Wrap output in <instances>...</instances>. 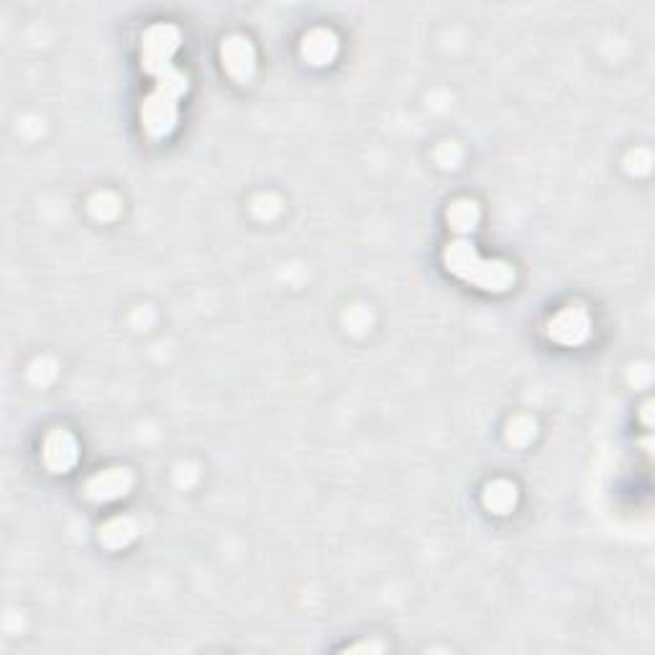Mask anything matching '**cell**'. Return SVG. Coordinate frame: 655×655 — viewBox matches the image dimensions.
Listing matches in <instances>:
<instances>
[{
  "label": "cell",
  "mask_w": 655,
  "mask_h": 655,
  "mask_svg": "<svg viewBox=\"0 0 655 655\" xmlns=\"http://www.w3.org/2000/svg\"><path fill=\"white\" fill-rule=\"evenodd\" d=\"M336 54H338V41L331 31L325 29L310 31V34L305 36V41H302V57L308 59L310 64H315V67L331 64L333 59H336Z\"/></svg>",
  "instance_id": "cell-8"
},
{
  "label": "cell",
  "mask_w": 655,
  "mask_h": 655,
  "mask_svg": "<svg viewBox=\"0 0 655 655\" xmlns=\"http://www.w3.org/2000/svg\"><path fill=\"white\" fill-rule=\"evenodd\" d=\"M180 44L182 34L177 26L157 24L146 29V34L141 36V67H144L146 75L157 80L164 72L174 70L172 59L177 49H180Z\"/></svg>",
  "instance_id": "cell-2"
},
{
  "label": "cell",
  "mask_w": 655,
  "mask_h": 655,
  "mask_svg": "<svg viewBox=\"0 0 655 655\" xmlns=\"http://www.w3.org/2000/svg\"><path fill=\"white\" fill-rule=\"evenodd\" d=\"M223 64H226L228 75L238 82H249L256 72V54L249 39L244 36H228L221 47Z\"/></svg>",
  "instance_id": "cell-6"
},
{
  "label": "cell",
  "mask_w": 655,
  "mask_h": 655,
  "mask_svg": "<svg viewBox=\"0 0 655 655\" xmlns=\"http://www.w3.org/2000/svg\"><path fill=\"white\" fill-rule=\"evenodd\" d=\"M592 333V318L584 308H563L548 323V336L561 346H579Z\"/></svg>",
  "instance_id": "cell-3"
},
{
  "label": "cell",
  "mask_w": 655,
  "mask_h": 655,
  "mask_svg": "<svg viewBox=\"0 0 655 655\" xmlns=\"http://www.w3.org/2000/svg\"><path fill=\"white\" fill-rule=\"evenodd\" d=\"M446 218L448 226H451V231L456 233V236H471V233L476 231V226H479L482 210H479V205H476L474 200L461 198L448 208Z\"/></svg>",
  "instance_id": "cell-9"
},
{
  "label": "cell",
  "mask_w": 655,
  "mask_h": 655,
  "mask_svg": "<svg viewBox=\"0 0 655 655\" xmlns=\"http://www.w3.org/2000/svg\"><path fill=\"white\" fill-rule=\"evenodd\" d=\"M41 458H44L47 469L54 471V474H67V471L75 469L77 458H80V446H77L75 435L64 428L52 430V433L44 438Z\"/></svg>",
  "instance_id": "cell-4"
},
{
  "label": "cell",
  "mask_w": 655,
  "mask_h": 655,
  "mask_svg": "<svg viewBox=\"0 0 655 655\" xmlns=\"http://www.w3.org/2000/svg\"><path fill=\"white\" fill-rule=\"evenodd\" d=\"M134 487V476L128 469H108L87 482V497L93 502H113L126 497Z\"/></svg>",
  "instance_id": "cell-7"
},
{
  "label": "cell",
  "mask_w": 655,
  "mask_h": 655,
  "mask_svg": "<svg viewBox=\"0 0 655 655\" xmlns=\"http://www.w3.org/2000/svg\"><path fill=\"white\" fill-rule=\"evenodd\" d=\"M443 261L456 277L487 292H507L515 285V269L507 261L479 256L469 236H458L453 244H448Z\"/></svg>",
  "instance_id": "cell-1"
},
{
  "label": "cell",
  "mask_w": 655,
  "mask_h": 655,
  "mask_svg": "<svg viewBox=\"0 0 655 655\" xmlns=\"http://www.w3.org/2000/svg\"><path fill=\"white\" fill-rule=\"evenodd\" d=\"M136 538V522L128 520V517H118V520H111L100 530V540H103L108 548H121V545L131 543Z\"/></svg>",
  "instance_id": "cell-11"
},
{
  "label": "cell",
  "mask_w": 655,
  "mask_h": 655,
  "mask_svg": "<svg viewBox=\"0 0 655 655\" xmlns=\"http://www.w3.org/2000/svg\"><path fill=\"white\" fill-rule=\"evenodd\" d=\"M177 121H180V105L167 103L157 95H149L141 105V123H144V131L151 139H164V136L172 134L177 128Z\"/></svg>",
  "instance_id": "cell-5"
},
{
  "label": "cell",
  "mask_w": 655,
  "mask_h": 655,
  "mask_svg": "<svg viewBox=\"0 0 655 655\" xmlns=\"http://www.w3.org/2000/svg\"><path fill=\"white\" fill-rule=\"evenodd\" d=\"M517 502V489L515 484L499 479V482H492L487 489H484V505L487 510H492L494 515H507V512L515 507Z\"/></svg>",
  "instance_id": "cell-10"
}]
</instances>
